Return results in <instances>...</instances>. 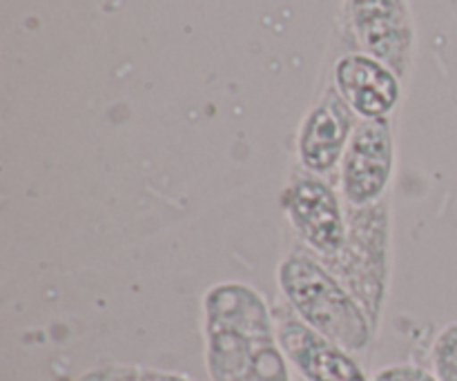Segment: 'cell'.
<instances>
[{
  "mask_svg": "<svg viewBox=\"0 0 457 381\" xmlns=\"http://www.w3.org/2000/svg\"><path fill=\"white\" fill-rule=\"evenodd\" d=\"M277 342L303 381H369L355 357L303 324L293 311H275Z\"/></svg>",
  "mask_w": 457,
  "mask_h": 381,
  "instance_id": "obj_6",
  "label": "cell"
},
{
  "mask_svg": "<svg viewBox=\"0 0 457 381\" xmlns=\"http://www.w3.org/2000/svg\"><path fill=\"white\" fill-rule=\"evenodd\" d=\"M348 235L342 253L324 263L348 293L360 302L369 319L378 328L382 319L384 303L388 294V277H391V221H388L386 201L353 208L346 212Z\"/></svg>",
  "mask_w": 457,
  "mask_h": 381,
  "instance_id": "obj_3",
  "label": "cell"
},
{
  "mask_svg": "<svg viewBox=\"0 0 457 381\" xmlns=\"http://www.w3.org/2000/svg\"><path fill=\"white\" fill-rule=\"evenodd\" d=\"M379 381H437L433 373L418 369V366H391L378 375Z\"/></svg>",
  "mask_w": 457,
  "mask_h": 381,
  "instance_id": "obj_11",
  "label": "cell"
},
{
  "mask_svg": "<svg viewBox=\"0 0 457 381\" xmlns=\"http://www.w3.org/2000/svg\"><path fill=\"white\" fill-rule=\"evenodd\" d=\"M433 375L437 381H457V324L446 326L431 348Z\"/></svg>",
  "mask_w": 457,
  "mask_h": 381,
  "instance_id": "obj_10",
  "label": "cell"
},
{
  "mask_svg": "<svg viewBox=\"0 0 457 381\" xmlns=\"http://www.w3.org/2000/svg\"><path fill=\"white\" fill-rule=\"evenodd\" d=\"M339 96L355 114L364 116V120L384 119L400 98V83L391 67L379 62L373 56L353 54L339 61L337 71Z\"/></svg>",
  "mask_w": 457,
  "mask_h": 381,
  "instance_id": "obj_9",
  "label": "cell"
},
{
  "mask_svg": "<svg viewBox=\"0 0 457 381\" xmlns=\"http://www.w3.org/2000/svg\"><path fill=\"white\" fill-rule=\"evenodd\" d=\"M351 21L370 56L402 74L413 43L404 0H351Z\"/></svg>",
  "mask_w": 457,
  "mask_h": 381,
  "instance_id": "obj_7",
  "label": "cell"
},
{
  "mask_svg": "<svg viewBox=\"0 0 457 381\" xmlns=\"http://www.w3.org/2000/svg\"><path fill=\"white\" fill-rule=\"evenodd\" d=\"M351 107L330 92L306 116L299 134V161L315 177H326L339 168L353 137Z\"/></svg>",
  "mask_w": 457,
  "mask_h": 381,
  "instance_id": "obj_8",
  "label": "cell"
},
{
  "mask_svg": "<svg viewBox=\"0 0 457 381\" xmlns=\"http://www.w3.org/2000/svg\"><path fill=\"white\" fill-rule=\"evenodd\" d=\"M204 333L212 381H295L270 308L253 286H212L204 297Z\"/></svg>",
  "mask_w": 457,
  "mask_h": 381,
  "instance_id": "obj_1",
  "label": "cell"
},
{
  "mask_svg": "<svg viewBox=\"0 0 457 381\" xmlns=\"http://www.w3.org/2000/svg\"><path fill=\"white\" fill-rule=\"evenodd\" d=\"M395 170V143L386 119L361 120L339 163V192L353 208L379 203Z\"/></svg>",
  "mask_w": 457,
  "mask_h": 381,
  "instance_id": "obj_4",
  "label": "cell"
},
{
  "mask_svg": "<svg viewBox=\"0 0 457 381\" xmlns=\"http://www.w3.org/2000/svg\"><path fill=\"white\" fill-rule=\"evenodd\" d=\"M281 208L299 239L326 261L342 253L348 235L346 210L337 192L320 177L295 178L281 192Z\"/></svg>",
  "mask_w": 457,
  "mask_h": 381,
  "instance_id": "obj_5",
  "label": "cell"
},
{
  "mask_svg": "<svg viewBox=\"0 0 457 381\" xmlns=\"http://www.w3.org/2000/svg\"><path fill=\"white\" fill-rule=\"evenodd\" d=\"M277 281L288 308L311 326L348 351L364 352L373 344L378 328L342 281L308 253H293L279 263Z\"/></svg>",
  "mask_w": 457,
  "mask_h": 381,
  "instance_id": "obj_2",
  "label": "cell"
},
{
  "mask_svg": "<svg viewBox=\"0 0 457 381\" xmlns=\"http://www.w3.org/2000/svg\"><path fill=\"white\" fill-rule=\"evenodd\" d=\"M295 381H303V379H299V377H297V379H295Z\"/></svg>",
  "mask_w": 457,
  "mask_h": 381,
  "instance_id": "obj_12",
  "label": "cell"
}]
</instances>
